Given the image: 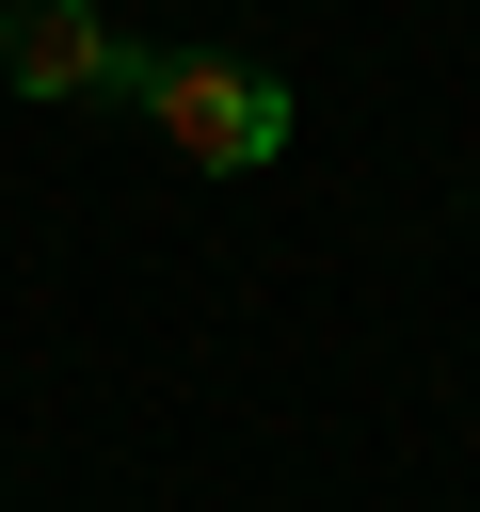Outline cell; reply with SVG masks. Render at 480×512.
Wrapping results in <instances>:
<instances>
[{
	"mask_svg": "<svg viewBox=\"0 0 480 512\" xmlns=\"http://www.w3.org/2000/svg\"><path fill=\"white\" fill-rule=\"evenodd\" d=\"M128 112H160V144L208 160V176H272L288 160V80L272 64H224V48H144Z\"/></svg>",
	"mask_w": 480,
	"mask_h": 512,
	"instance_id": "6da1fadb",
	"label": "cell"
},
{
	"mask_svg": "<svg viewBox=\"0 0 480 512\" xmlns=\"http://www.w3.org/2000/svg\"><path fill=\"white\" fill-rule=\"evenodd\" d=\"M0 80H16V96H128L144 48H128L96 0H16V16H0Z\"/></svg>",
	"mask_w": 480,
	"mask_h": 512,
	"instance_id": "7a4b0ae2",
	"label": "cell"
},
{
	"mask_svg": "<svg viewBox=\"0 0 480 512\" xmlns=\"http://www.w3.org/2000/svg\"><path fill=\"white\" fill-rule=\"evenodd\" d=\"M0 16H16V0H0Z\"/></svg>",
	"mask_w": 480,
	"mask_h": 512,
	"instance_id": "3957f363",
	"label": "cell"
}]
</instances>
